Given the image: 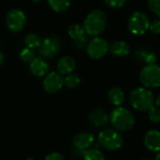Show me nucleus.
Listing matches in <instances>:
<instances>
[{
	"mask_svg": "<svg viewBox=\"0 0 160 160\" xmlns=\"http://www.w3.org/2000/svg\"><path fill=\"white\" fill-rule=\"evenodd\" d=\"M149 23L150 20L145 13L142 11H135L128 18V27L133 35L142 36L148 31Z\"/></svg>",
	"mask_w": 160,
	"mask_h": 160,
	"instance_id": "423d86ee",
	"label": "nucleus"
},
{
	"mask_svg": "<svg viewBox=\"0 0 160 160\" xmlns=\"http://www.w3.org/2000/svg\"><path fill=\"white\" fill-rule=\"evenodd\" d=\"M88 43V39L86 38V36H82L81 38H75L73 39V44H74V47L78 50H82L86 47Z\"/></svg>",
	"mask_w": 160,
	"mask_h": 160,
	"instance_id": "a878e982",
	"label": "nucleus"
},
{
	"mask_svg": "<svg viewBox=\"0 0 160 160\" xmlns=\"http://www.w3.org/2000/svg\"><path fill=\"white\" fill-rule=\"evenodd\" d=\"M32 2H34V3H38V2H40L41 0H31Z\"/></svg>",
	"mask_w": 160,
	"mask_h": 160,
	"instance_id": "473e14b6",
	"label": "nucleus"
},
{
	"mask_svg": "<svg viewBox=\"0 0 160 160\" xmlns=\"http://www.w3.org/2000/svg\"><path fill=\"white\" fill-rule=\"evenodd\" d=\"M136 58L140 61L142 62L146 65H152L156 64L157 62V55L153 52H149L146 50H140L136 52L135 54Z\"/></svg>",
	"mask_w": 160,
	"mask_h": 160,
	"instance_id": "a211bd4d",
	"label": "nucleus"
},
{
	"mask_svg": "<svg viewBox=\"0 0 160 160\" xmlns=\"http://www.w3.org/2000/svg\"><path fill=\"white\" fill-rule=\"evenodd\" d=\"M108 98L112 105L119 107L125 101V93L120 87H112L108 93Z\"/></svg>",
	"mask_w": 160,
	"mask_h": 160,
	"instance_id": "f3484780",
	"label": "nucleus"
},
{
	"mask_svg": "<svg viewBox=\"0 0 160 160\" xmlns=\"http://www.w3.org/2000/svg\"><path fill=\"white\" fill-rule=\"evenodd\" d=\"M49 7L55 12H64L70 6V0H47Z\"/></svg>",
	"mask_w": 160,
	"mask_h": 160,
	"instance_id": "6ab92c4d",
	"label": "nucleus"
},
{
	"mask_svg": "<svg viewBox=\"0 0 160 160\" xmlns=\"http://www.w3.org/2000/svg\"><path fill=\"white\" fill-rule=\"evenodd\" d=\"M19 57L21 59L22 62L23 63H30L34 58H35V52H34V50L30 49V48H23L20 54H19Z\"/></svg>",
	"mask_w": 160,
	"mask_h": 160,
	"instance_id": "b1692460",
	"label": "nucleus"
},
{
	"mask_svg": "<svg viewBox=\"0 0 160 160\" xmlns=\"http://www.w3.org/2000/svg\"><path fill=\"white\" fill-rule=\"evenodd\" d=\"M153 92L145 87H137L129 95V103L133 109L140 112H146L155 105Z\"/></svg>",
	"mask_w": 160,
	"mask_h": 160,
	"instance_id": "7ed1b4c3",
	"label": "nucleus"
},
{
	"mask_svg": "<svg viewBox=\"0 0 160 160\" xmlns=\"http://www.w3.org/2000/svg\"><path fill=\"white\" fill-rule=\"evenodd\" d=\"M68 36H69L72 39L81 38V37H82V36L85 35L83 26L81 25V24H78V23H73V24H71V25L68 27Z\"/></svg>",
	"mask_w": 160,
	"mask_h": 160,
	"instance_id": "5701e85b",
	"label": "nucleus"
},
{
	"mask_svg": "<svg viewBox=\"0 0 160 160\" xmlns=\"http://www.w3.org/2000/svg\"><path fill=\"white\" fill-rule=\"evenodd\" d=\"M144 146L151 152L158 153L160 150V132L158 129H150L143 139Z\"/></svg>",
	"mask_w": 160,
	"mask_h": 160,
	"instance_id": "ddd939ff",
	"label": "nucleus"
},
{
	"mask_svg": "<svg viewBox=\"0 0 160 160\" xmlns=\"http://www.w3.org/2000/svg\"><path fill=\"white\" fill-rule=\"evenodd\" d=\"M61 42L55 37H49L41 40V43L38 47V52L42 58H52L60 51Z\"/></svg>",
	"mask_w": 160,
	"mask_h": 160,
	"instance_id": "1a4fd4ad",
	"label": "nucleus"
},
{
	"mask_svg": "<svg viewBox=\"0 0 160 160\" xmlns=\"http://www.w3.org/2000/svg\"><path fill=\"white\" fill-rule=\"evenodd\" d=\"M43 160H65V158L60 153L53 152V153H51L48 156H46Z\"/></svg>",
	"mask_w": 160,
	"mask_h": 160,
	"instance_id": "c756f323",
	"label": "nucleus"
},
{
	"mask_svg": "<svg viewBox=\"0 0 160 160\" xmlns=\"http://www.w3.org/2000/svg\"><path fill=\"white\" fill-rule=\"evenodd\" d=\"M148 117L151 122L155 124H158L160 122V110L158 106H152L148 111Z\"/></svg>",
	"mask_w": 160,
	"mask_h": 160,
	"instance_id": "393cba45",
	"label": "nucleus"
},
{
	"mask_svg": "<svg viewBox=\"0 0 160 160\" xmlns=\"http://www.w3.org/2000/svg\"><path fill=\"white\" fill-rule=\"evenodd\" d=\"M98 144L111 152L117 151L122 148L124 144V140L121 134L115 129H105L98 134Z\"/></svg>",
	"mask_w": 160,
	"mask_h": 160,
	"instance_id": "20e7f679",
	"label": "nucleus"
},
{
	"mask_svg": "<svg viewBox=\"0 0 160 160\" xmlns=\"http://www.w3.org/2000/svg\"><path fill=\"white\" fill-rule=\"evenodd\" d=\"M109 51L117 57H125L129 54L130 47L128 42L124 40H117L110 46Z\"/></svg>",
	"mask_w": 160,
	"mask_h": 160,
	"instance_id": "dca6fc26",
	"label": "nucleus"
},
{
	"mask_svg": "<svg viewBox=\"0 0 160 160\" xmlns=\"http://www.w3.org/2000/svg\"><path fill=\"white\" fill-rule=\"evenodd\" d=\"M107 15L100 9L91 11L83 22V29L85 34L92 37L100 36L107 26Z\"/></svg>",
	"mask_w": 160,
	"mask_h": 160,
	"instance_id": "f03ea898",
	"label": "nucleus"
},
{
	"mask_svg": "<svg viewBox=\"0 0 160 160\" xmlns=\"http://www.w3.org/2000/svg\"><path fill=\"white\" fill-rule=\"evenodd\" d=\"M81 83V79L77 74L69 73L64 78V85L68 89H74Z\"/></svg>",
	"mask_w": 160,
	"mask_h": 160,
	"instance_id": "4be33fe9",
	"label": "nucleus"
},
{
	"mask_svg": "<svg viewBox=\"0 0 160 160\" xmlns=\"http://www.w3.org/2000/svg\"><path fill=\"white\" fill-rule=\"evenodd\" d=\"M86 52L88 56L94 60H98L102 57H104L110 48L109 42L103 38L98 37H94L90 41H88L86 45Z\"/></svg>",
	"mask_w": 160,
	"mask_h": 160,
	"instance_id": "0eeeda50",
	"label": "nucleus"
},
{
	"mask_svg": "<svg viewBox=\"0 0 160 160\" xmlns=\"http://www.w3.org/2000/svg\"><path fill=\"white\" fill-rule=\"evenodd\" d=\"M26 160H34V159H33V158H27Z\"/></svg>",
	"mask_w": 160,
	"mask_h": 160,
	"instance_id": "72a5a7b5",
	"label": "nucleus"
},
{
	"mask_svg": "<svg viewBox=\"0 0 160 160\" xmlns=\"http://www.w3.org/2000/svg\"><path fill=\"white\" fill-rule=\"evenodd\" d=\"M94 142L95 136L90 132H81L73 138V145L75 149L80 151H85L89 149Z\"/></svg>",
	"mask_w": 160,
	"mask_h": 160,
	"instance_id": "9b49d317",
	"label": "nucleus"
},
{
	"mask_svg": "<svg viewBox=\"0 0 160 160\" xmlns=\"http://www.w3.org/2000/svg\"><path fill=\"white\" fill-rule=\"evenodd\" d=\"M155 160H160V154H157V156H156V158H155Z\"/></svg>",
	"mask_w": 160,
	"mask_h": 160,
	"instance_id": "2f4dec72",
	"label": "nucleus"
},
{
	"mask_svg": "<svg viewBox=\"0 0 160 160\" xmlns=\"http://www.w3.org/2000/svg\"><path fill=\"white\" fill-rule=\"evenodd\" d=\"M88 121L92 127L96 128H100L105 127L108 124L109 115L105 110L101 108H97L96 110L90 112L88 116Z\"/></svg>",
	"mask_w": 160,
	"mask_h": 160,
	"instance_id": "f8f14e48",
	"label": "nucleus"
},
{
	"mask_svg": "<svg viewBox=\"0 0 160 160\" xmlns=\"http://www.w3.org/2000/svg\"><path fill=\"white\" fill-rule=\"evenodd\" d=\"M29 70L36 77H44L49 71V64L42 57H35L29 63Z\"/></svg>",
	"mask_w": 160,
	"mask_h": 160,
	"instance_id": "4468645a",
	"label": "nucleus"
},
{
	"mask_svg": "<svg viewBox=\"0 0 160 160\" xmlns=\"http://www.w3.org/2000/svg\"><path fill=\"white\" fill-rule=\"evenodd\" d=\"M141 160H148V159H141Z\"/></svg>",
	"mask_w": 160,
	"mask_h": 160,
	"instance_id": "f704fd0d",
	"label": "nucleus"
},
{
	"mask_svg": "<svg viewBox=\"0 0 160 160\" xmlns=\"http://www.w3.org/2000/svg\"><path fill=\"white\" fill-rule=\"evenodd\" d=\"M64 85V78L59 72L52 71L44 76L43 88L49 94H54L61 90Z\"/></svg>",
	"mask_w": 160,
	"mask_h": 160,
	"instance_id": "9d476101",
	"label": "nucleus"
},
{
	"mask_svg": "<svg viewBox=\"0 0 160 160\" xmlns=\"http://www.w3.org/2000/svg\"><path fill=\"white\" fill-rule=\"evenodd\" d=\"M24 43L27 48L34 50L39 47L41 43V38H39V36H38L35 33H29L24 38Z\"/></svg>",
	"mask_w": 160,
	"mask_h": 160,
	"instance_id": "412c9836",
	"label": "nucleus"
},
{
	"mask_svg": "<svg viewBox=\"0 0 160 160\" xmlns=\"http://www.w3.org/2000/svg\"><path fill=\"white\" fill-rule=\"evenodd\" d=\"M76 68V61L72 56H63L57 62V69L61 75L72 73Z\"/></svg>",
	"mask_w": 160,
	"mask_h": 160,
	"instance_id": "2eb2a0df",
	"label": "nucleus"
},
{
	"mask_svg": "<svg viewBox=\"0 0 160 160\" xmlns=\"http://www.w3.org/2000/svg\"><path fill=\"white\" fill-rule=\"evenodd\" d=\"M148 7L150 10L157 15L158 17L160 16V0H148Z\"/></svg>",
	"mask_w": 160,
	"mask_h": 160,
	"instance_id": "bb28decb",
	"label": "nucleus"
},
{
	"mask_svg": "<svg viewBox=\"0 0 160 160\" xmlns=\"http://www.w3.org/2000/svg\"><path fill=\"white\" fill-rule=\"evenodd\" d=\"M6 24L12 32H19L22 30L26 24L25 13L19 8L9 10L6 16Z\"/></svg>",
	"mask_w": 160,
	"mask_h": 160,
	"instance_id": "6e6552de",
	"label": "nucleus"
},
{
	"mask_svg": "<svg viewBox=\"0 0 160 160\" xmlns=\"http://www.w3.org/2000/svg\"><path fill=\"white\" fill-rule=\"evenodd\" d=\"M140 81L143 87L158 88L160 85V68L158 64L146 65L140 72Z\"/></svg>",
	"mask_w": 160,
	"mask_h": 160,
	"instance_id": "39448f33",
	"label": "nucleus"
},
{
	"mask_svg": "<svg viewBox=\"0 0 160 160\" xmlns=\"http://www.w3.org/2000/svg\"><path fill=\"white\" fill-rule=\"evenodd\" d=\"M82 158L84 160H106L103 152L98 148H89L83 151Z\"/></svg>",
	"mask_w": 160,
	"mask_h": 160,
	"instance_id": "aec40b11",
	"label": "nucleus"
},
{
	"mask_svg": "<svg viewBox=\"0 0 160 160\" xmlns=\"http://www.w3.org/2000/svg\"><path fill=\"white\" fill-rule=\"evenodd\" d=\"M149 30L155 34V35H158L160 33V20L158 19H155L153 20L152 22H150L149 23Z\"/></svg>",
	"mask_w": 160,
	"mask_h": 160,
	"instance_id": "c85d7f7f",
	"label": "nucleus"
},
{
	"mask_svg": "<svg viewBox=\"0 0 160 160\" xmlns=\"http://www.w3.org/2000/svg\"><path fill=\"white\" fill-rule=\"evenodd\" d=\"M105 4L112 8H121L127 3V0H104Z\"/></svg>",
	"mask_w": 160,
	"mask_h": 160,
	"instance_id": "cd10ccee",
	"label": "nucleus"
},
{
	"mask_svg": "<svg viewBox=\"0 0 160 160\" xmlns=\"http://www.w3.org/2000/svg\"><path fill=\"white\" fill-rule=\"evenodd\" d=\"M4 61H5V54L2 52H0V66L4 63Z\"/></svg>",
	"mask_w": 160,
	"mask_h": 160,
	"instance_id": "7c9ffc66",
	"label": "nucleus"
},
{
	"mask_svg": "<svg viewBox=\"0 0 160 160\" xmlns=\"http://www.w3.org/2000/svg\"><path fill=\"white\" fill-rule=\"evenodd\" d=\"M109 121L112 128L118 132H127L133 128L136 119L133 113L121 106L115 107L109 116Z\"/></svg>",
	"mask_w": 160,
	"mask_h": 160,
	"instance_id": "f257e3e1",
	"label": "nucleus"
}]
</instances>
